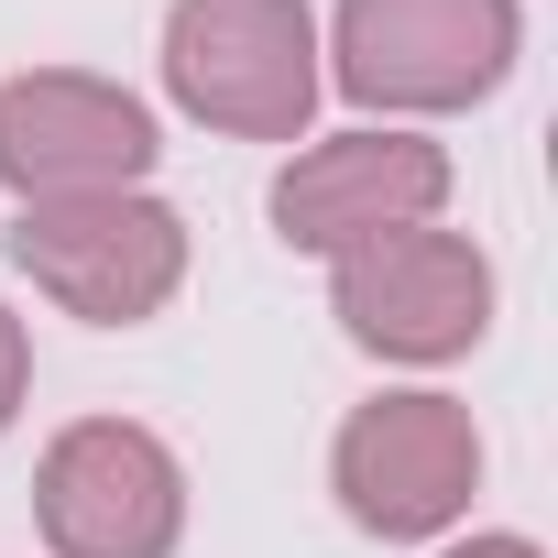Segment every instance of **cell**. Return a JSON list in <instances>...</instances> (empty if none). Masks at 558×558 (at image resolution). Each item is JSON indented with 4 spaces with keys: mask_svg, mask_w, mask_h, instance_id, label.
Returning a JSON list of instances; mask_svg holds the SVG:
<instances>
[{
    "mask_svg": "<svg viewBox=\"0 0 558 558\" xmlns=\"http://www.w3.org/2000/svg\"><path fill=\"white\" fill-rule=\"evenodd\" d=\"M362 110L384 121H427V110H471L514 77L525 56V12L514 0H340V23L318 45Z\"/></svg>",
    "mask_w": 558,
    "mask_h": 558,
    "instance_id": "1",
    "label": "cell"
},
{
    "mask_svg": "<svg viewBox=\"0 0 558 558\" xmlns=\"http://www.w3.org/2000/svg\"><path fill=\"white\" fill-rule=\"evenodd\" d=\"M165 88L186 121L241 143H307L318 121V12L307 0H175L165 12Z\"/></svg>",
    "mask_w": 558,
    "mask_h": 558,
    "instance_id": "2",
    "label": "cell"
},
{
    "mask_svg": "<svg viewBox=\"0 0 558 558\" xmlns=\"http://www.w3.org/2000/svg\"><path fill=\"white\" fill-rule=\"evenodd\" d=\"M12 263L34 274V296H56L88 329H143L186 286V219L143 186L110 197H34L12 219Z\"/></svg>",
    "mask_w": 558,
    "mask_h": 558,
    "instance_id": "3",
    "label": "cell"
},
{
    "mask_svg": "<svg viewBox=\"0 0 558 558\" xmlns=\"http://www.w3.org/2000/svg\"><path fill=\"white\" fill-rule=\"evenodd\" d=\"M329 482H340V514L362 536H384V547L438 536L482 493V427H471L460 395H427V384L373 395V405H351V427L329 449Z\"/></svg>",
    "mask_w": 558,
    "mask_h": 558,
    "instance_id": "4",
    "label": "cell"
},
{
    "mask_svg": "<svg viewBox=\"0 0 558 558\" xmlns=\"http://www.w3.org/2000/svg\"><path fill=\"white\" fill-rule=\"evenodd\" d=\"M34 525L56 558H175L186 536V471L132 416H77L34 460Z\"/></svg>",
    "mask_w": 558,
    "mask_h": 558,
    "instance_id": "5",
    "label": "cell"
},
{
    "mask_svg": "<svg viewBox=\"0 0 558 558\" xmlns=\"http://www.w3.org/2000/svg\"><path fill=\"white\" fill-rule=\"evenodd\" d=\"M329 307L340 329L373 351V362H460L482 329H493V263L460 241V230H384L362 252L329 263Z\"/></svg>",
    "mask_w": 558,
    "mask_h": 558,
    "instance_id": "6",
    "label": "cell"
},
{
    "mask_svg": "<svg viewBox=\"0 0 558 558\" xmlns=\"http://www.w3.org/2000/svg\"><path fill=\"white\" fill-rule=\"evenodd\" d=\"M438 208H449V154L395 121L296 143L286 175H274V230H286V252H318V263H340L384 230H427Z\"/></svg>",
    "mask_w": 558,
    "mask_h": 558,
    "instance_id": "7",
    "label": "cell"
},
{
    "mask_svg": "<svg viewBox=\"0 0 558 558\" xmlns=\"http://www.w3.org/2000/svg\"><path fill=\"white\" fill-rule=\"evenodd\" d=\"M154 110L110 77L77 66H34V77H0V186L23 208L34 197H110L154 175Z\"/></svg>",
    "mask_w": 558,
    "mask_h": 558,
    "instance_id": "8",
    "label": "cell"
},
{
    "mask_svg": "<svg viewBox=\"0 0 558 558\" xmlns=\"http://www.w3.org/2000/svg\"><path fill=\"white\" fill-rule=\"evenodd\" d=\"M23 395H34V340H23V318L0 307V427L23 416Z\"/></svg>",
    "mask_w": 558,
    "mask_h": 558,
    "instance_id": "9",
    "label": "cell"
},
{
    "mask_svg": "<svg viewBox=\"0 0 558 558\" xmlns=\"http://www.w3.org/2000/svg\"><path fill=\"white\" fill-rule=\"evenodd\" d=\"M449 558H547L536 536H471V547H449Z\"/></svg>",
    "mask_w": 558,
    "mask_h": 558,
    "instance_id": "10",
    "label": "cell"
}]
</instances>
